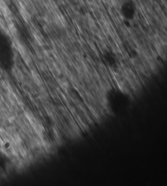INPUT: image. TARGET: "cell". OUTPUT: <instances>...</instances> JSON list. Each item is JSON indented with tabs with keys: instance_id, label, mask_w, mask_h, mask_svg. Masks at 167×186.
<instances>
[{
	"instance_id": "6da1fadb",
	"label": "cell",
	"mask_w": 167,
	"mask_h": 186,
	"mask_svg": "<svg viewBox=\"0 0 167 186\" xmlns=\"http://www.w3.org/2000/svg\"><path fill=\"white\" fill-rule=\"evenodd\" d=\"M121 14L123 17L127 20H131L135 18L136 8L131 2H124L121 6Z\"/></svg>"
}]
</instances>
